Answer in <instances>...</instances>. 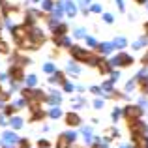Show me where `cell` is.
Returning a JSON list of instances; mask_svg holds the SVG:
<instances>
[{"label": "cell", "instance_id": "4", "mask_svg": "<svg viewBox=\"0 0 148 148\" xmlns=\"http://www.w3.org/2000/svg\"><path fill=\"white\" fill-rule=\"evenodd\" d=\"M28 36H30V40H32L38 47H40V45L45 41V34L41 32L40 28H30V34H28Z\"/></svg>", "mask_w": 148, "mask_h": 148}, {"label": "cell", "instance_id": "20", "mask_svg": "<svg viewBox=\"0 0 148 148\" xmlns=\"http://www.w3.org/2000/svg\"><path fill=\"white\" fill-rule=\"evenodd\" d=\"M41 8H43V11H51V10H54V4H53V0H43Z\"/></svg>", "mask_w": 148, "mask_h": 148}, {"label": "cell", "instance_id": "24", "mask_svg": "<svg viewBox=\"0 0 148 148\" xmlns=\"http://www.w3.org/2000/svg\"><path fill=\"white\" fill-rule=\"evenodd\" d=\"M36 83H38L36 75H28V79H26V84H28V86H34Z\"/></svg>", "mask_w": 148, "mask_h": 148}, {"label": "cell", "instance_id": "14", "mask_svg": "<svg viewBox=\"0 0 148 148\" xmlns=\"http://www.w3.org/2000/svg\"><path fill=\"white\" fill-rule=\"evenodd\" d=\"M105 135H107V141H111V139H118L120 137V133H118V130H114V127H111V130H107L105 131Z\"/></svg>", "mask_w": 148, "mask_h": 148}, {"label": "cell", "instance_id": "22", "mask_svg": "<svg viewBox=\"0 0 148 148\" xmlns=\"http://www.w3.org/2000/svg\"><path fill=\"white\" fill-rule=\"evenodd\" d=\"M11 124H13V127H15V130H19V127L23 126V120H21V118H17V116H15V118H11Z\"/></svg>", "mask_w": 148, "mask_h": 148}, {"label": "cell", "instance_id": "33", "mask_svg": "<svg viewBox=\"0 0 148 148\" xmlns=\"http://www.w3.org/2000/svg\"><path fill=\"white\" fill-rule=\"evenodd\" d=\"M90 10L94 11V13H99V11H101V6H99V4H94V6H92Z\"/></svg>", "mask_w": 148, "mask_h": 148}, {"label": "cell", "instance_id": "1", "mask_svg": "<svg viewBox=\"0 0 148 148\" xmlns=\"http://www.w3.org/2000/svg\"><path fill=\"white\" fill-rule=\"evenodd\" d=\"M109 64H111V68H114V66H131V64H133V58H131L127 53H120L118 56L111 58Z\"/></svg>", "mask_w": 148, "mask_h": 148}, {"label": "cell", "instance_id": "2", "mask_svg": "<svg viewBox=\"0 0 148 148\" xmlns=\"http://www.w3.org/2000/svg\"><path fill=\"white\" fill-rule=\"evenodd\" d=\"M71 56L75 58L77 62H88V58H90V53H88L86 49L79 47V45H71Z\"/></svg>", "mask_w": 148, "mask_h": 148}, {"label": "cell", "instance_id": "28", "mask_svg": "<svg viewBox=\"0 0 148 148\" xmlns=\"http://www.w3.org/2000/svg\"><path fill=\"white\" fill-rule=\"evenodd\" d=\"M120 114H122V111H120V109H114V111H112V120L116 122V120L120 118Z\"/></svg>", "mask_w": 148, "mask_h": 148}, {"label": "cell", "instance_id": "13", "mask_svg": "<svg viewBox=\"0 0 148 148\" xmlns=\"http://www.w3.org/2000/svg\"><path fill=\"white\" fill-rule=\"evenodd\" d=\"M51 83H62V84H64V83H66V77H64V73H60V71H54V75L51 77Z\"/></svg>", "mask_w": 148, "mask_h": 148}, {"label": "cell", "instance_id": "25", "mask_svg": "<svg viewBox=\"0 0 148 148\" xmlns=\"http://www.w3.org/2000/svg\"><path fill=\"white\" fill-rule=\"evenodd\" d=\"M43 71L45 73H54V64H45L43 66Z\"/></svg>", "mask_w": 148, "mask_h": 148}, {"label": "cell", "instance_id": "35", "mask_svg": "<svg viewBox=\"0 0 148 148\" xmlns=\"http://www.w3.org/2000/svg\"><path fill=\"white\" fill-rule=\"evenodd\" d=\"M86 43L90 45V47H96V40L94 38H86Z\"/></svg>", "mask_w": 148, "mask_h": 148}, {"label": "cell", "instance_id": "29", "mask_svg": "<svg viewBox=\"0 0 148 148\" xmlns=\"http://www.w3.org/2000/svg\"><path fill=\"white\" fill-rule=\"evenodd\" d=\"M103 21H105V23H112V21H114L112 13H105V15H103Z\"/></svg>", "mask_w": 148, "mask_h": 148}, {"label": "cell", "instance_id": "38", "mask_svg": "<svg viewBox=\"0 0 148 148\" xmlns=\"http://www.w3.org/2000/svg\"><path fill=\"white\" fill-rule=\"evenodd\" d=\"M15 109H17V107H8V109H6V114H13Z\"/></svg>", "mask_w": 148, "mask_h": 148}, {"label": "cell", "instance_id": "11", "mask_svg": "<svg viewBox=\"0 0 148 148\" xmlns=\"http://www.w3.org/2000/svg\"><path fill=\"white\" fill-rule=\"evenodd\" d=\"M98 69H99V73H111V64H109L107 60H103V58H101L99 60V64H98Z\"/></svg>", "mask_w": 148, "mask_h": 148}, {"label": "cell", "instance_id": "12", "mask_svg": "<svg viewBox=\"0 0 148 148\" xmlns=\"http://www.w3.org/2000/svg\"><path fill=\"white\" fill-rule=\"evenodd\" d=\"M69 143H71V141H69V137L64 133V135H60V137H58V141H56V148H68Z\"/></svg>", "mask_w": 148, "mask_h": 148}, {"label": "cell", "instance_id": "40", "mask_svg": "<svg viewBox=\"0 0 148 148\" xmlns=\"http://www.w3.org/2000/svg\"><path fill=\"white\" fill-rule=\"evenodd\" d=\"M145 30H146V36H148V23H145Z\"/></svg>", "mask_w": 148, "mask_h": 148}, {"label": "cell", "instance_id": "27", "mask_svg": "<svg viewBox=\"0 0 148 148\" xmlns=\"http://www.w3.org/2000/svg\"><path fill=\"white\" fill-rule=\"evenodd\" d=\"M19 148H30V143L26 141V139H21V141H19Z\"/></svg>", "mask_w": 148, "mask_h": 148}, {"label": "cell", "instance_id": "3", "mask_svg": "<svg viewBox=\"0 0 148 148\" xmlns=\"http://www.w3.org/2000/svg\"><path fill=\"white\" fill-rule=\"evenodd\" d=\"M124 116H126V120H139L143 114V109L137 107V105H127V107H124Z\"/></svg>", "mask_w": 148, "mask_h": 148}, {"label": "cell", "instance_id": "23", "mask_svg": "<svg viewBox=\"0 0 148 148\" xmlns=\"http://www.w3.org/2000/svg\"><path fill=\"white\" fill-rule=\"evenodd\" d=\"M135 86H137V81H127V84H126V92H131Z\"/></svg>", "mask_w": 148, "mask_h": 148}, {"label": "cell", "instance_id": "45", "mask_svg": "<svg viewBox=\"0 0 148 148\" xmlns=\"http://www.w3.org/2000/svg\"><path fill=\"white\" fill-rule=\"evenodd\" d=\"M34 2H40V0H34Z\"/></svg>", "mask_w": 148, "mask_h": 148}, {"label": "cell", "instance_id": "15", "mask_svg": "<svg viewBox=\"0 0 148 148\" xmlns=\"http://www.w3.org/2000/svg\"><path fill=\"white\" fill-rule=\"evenodd\" d=\"M66 32H68V26L66 25H58L54 28V36H66Z\"/></svg>", "mask_w": 148, "mask_h": 148}, {"label": "cell", "instance_id": "34", "mask_svg": "<svg viewBox=\"0 0 148 148\" xmlns=\"http://www.w3.org/2000/svg\"><path fill=\"white\" fill-rule=\"evenodd\" d=\"M116 4H118L120 11H124V10H126V4H124V0H116Z\"/></svg>", "mask_w": 148, "mask_h": 148}, {"label": "cell", "instance_id": "7", "mask_svg": "<svg viewBox=\"0 0 148 148\" xmlns=\"http://www.w3.org/2000/svg\"><path fill=\"white\" fill-rule=\"evenodd\" d=\"M54 43H56V47H69L71 45V41H69V38L66 36H53Z\"/></svg>", "mask_w": 148, "mask_h": 148}, {"label": "cell", "instance_id": "32", "mask_svg": "<svg viewBox=\"0 0 148 148\" xmlns=\"http://www.w3.org/2000/svg\"><path fill=\"white\" fill-rule=\"evenodd\" d=\"M38 146H40V148H49V141H45V139H43V141L38 143Z\"/></svg>", "mask_w": 148, "mask_h": 148}, {"label": "cell", "instance_id": "6", "mask_svg": "<svg viewBox=\"0 0 148 148\" xmlns=\"http://www.w3.org/2000/svg\"><path fill=\"white\" fill-rule=\"evenodd\" d=\"M66 124H68V126H79L81 116L77 114V112H68V114H66Z\"/></svg>", "mask_w": 148, "mask_h": 148}, {"label": "cell", "instance_id": "16", "mask_svg": "<svg viewBox=\"0 0 148 148\" xmlns=\"http://www.w3.org/2000/svg\"><path fill=\"white\" fill-rule=\"evenodd\" d=\"M47 101H49V103H60V101H62V96L58 94V92H53V94L47 98Z\"/></svg>", "mask_w": 148, "mask_h": 148}, {"label": "cell", "instance_id": "43", "mask_svg": "<svg viewBox=\"0 0 148 148\" xmlns=\"http://www.w3.org/2000/svg\"><path fill=\"white\" fill-rule=\"evenodd\" d=\"M145 148H148V143H146V146H145Z\"/></svg>", "mask_w": 148, "mask_h": 148}, {"label": "cell", "instance_id": "42", "mask_svg": "<svg viewBox=\"0 0 148 148\" xmlns=\"http://www.w3.org/2000/svg\"><path fill=\"white\" fill-rule=\"evenodd\" d=\"M0 26H2V19H0Z\"/></svg>", "mask_w": 148, "mask_h": 148}, {"label": "cell", "instance_id": "37", "mask_svg": "<svg viewBox=\"0 0 148 148\" xmlns=\"http://www.w3.org/2000/svg\"><path fill=\"white\" fill-rule=\"evenodd\" d=\"M94 107H96V109H101V107H103V101L96 99V101H94Z\"/></svg>", "mask_w": 148, "mask_h": 148}, {"label": "cell", "instance_id": "26", "mask_svg": "<svg viewBox=\"0 0 148 148\" xmlns=\"http://www.w3.org/2000/svg\"><path fill=\"white\" fill-rule=\"evenodd\" d=\"M84 32H86L84 28H77V30H75V36H77V38H86V34H84Z\"/></svg>", "mask_w": 148, "mask_h": 148}, {"label": "cell", "instance_id": "44", "mask_svg": "<svg viewBox=\"0 0 148 148\" xmlns=\"http://www.w3.org/2000/svg\"><path fill=\"white\" fill-rule=\"evenodd\" d=\"M0 94H2V88H0Z\"/></svg>", "mask_w": 148, "mask_h": 148}, {"label": "cell", "instance_id": "30", "mask_svg": "<svg viewBox=\"0 0 148 148\" xmlns=\"http://www.w3.org/2000/svg\"><path fill=\"white\" fill-rule=\"evenodd\" d=\"M64 90L66 92H73V90H75V86H73L71 83H64Z\"/></svg>", "mask_w": 148, "mask_h": 148}, {"label": "cell", "instance_id": "36", "mask_svg": "<svg viewBox=\"0 0 148 148\" xmlns=\"http://www.w3.org/2000/svg\"><path fill=\"white\" fill-rule=\"evenodd\" d=\"M111 75H112V77H111V81H112V83H114V81H118V77H120V73H118V71H112V73H111Z\"/></svg>", "mask_w": 148, "mask_h": 148}, {"label": "cell", "instance_id": "21", "mask_svg": "<svg viewBox=\"0 0 148 148\" xmlns=\"http://www.w3.org/2000/svg\"><path fill=\"white\" fill-rule=\"evenodd\" d=\"M49 114H51V118H58V116L62 114V111H60L58 107H53V109H51V112H49Z\"/></svg>", "mask_w": 148, "mask_h": 148}, {"label": "cell", "instance_id": "17", "mask_svg": "<svg viewBox=\"0 0 148 148\" xmlns=\"http://www.w3.org/2000/svg\"><path fill=\"white\" fill-rule=\"evenodd\" d=\"M148 43V40H146V36H143L141 38V40H137V41H135V43H133V49H143V47H145V45Z\"/></svg>", "mask_w": 148, "mask_h": 148}, {"label": "cell", "instance_id": "41", "mask_svg": "<svg viewBox=\"0 0 148 148\" xmlns=\"http://www.w3.org/2000/svg\"><path fill=\"white\" fill-rule=\"evenodd\" d=\"M146 10H148V0H146Z\"/></svg>", "mask_w": 148, "mask_h": 148}, {"label": "cell", "instance_id": "31", "mask_svg": "<svg viewBox=\"0 0 148 148\" xmlns=\"http://www.w3.org/2000/svg\"><path fill=\"white\" fill-rule=\"evenodd\" d=\"M139 107H141V109H148V99L141 98V101H139Z\"/></svg>", "mask_w": 148, "mask_h": 148}, {"label": "cell", "instance_id": "9", "mask_svg": "<svg viewBox=\"0 0 148 148\" xmlns=\"http://www.w3.org/2000/svg\"><path fill=\"white\" fill-rule=\"evenodd\" d=\"M112 49H114V43H109V41H105V43L98 45V51H99L101 54H109V53H112Z\"/></svg>", "mask_w": 148, "mask_h": 148}, {"label": "cell", "instance_id": "8", "mask_svg": "<svg viewBox=\"0 0 148 148\" xmlns=\"http://www.w3.org/2000/svg\"><path fill=\"white\" fill-rule=\"evenodd\" d=\"M17 141H19V139H17V135H15V133H11V131L4 133V137H2V143H4V145H8V146H10V145H15Z\"/></svg>", "mask_w": 148, "mask_h": 148}, {"label": "cell", "instance_id": "10", "mask_svg": "<svg viewBox=\"0 0 148 148\" xmlns=\"http://www.w3.org/2000/svg\"><path fill=\"white\" fill-rule=\"evenodd\" d=\"M64 8H66V13L69 15V17H73V15L77 13V6L71 2V0H68V2H64Z\"/></svg>", "mask_w": 148, "mask_h": 148}, {"label": "cell", "instance_id": "5", "mask_svg": "<svg viewBox=\"0 0 148 148\" xmlns=\"http://www.w3.org/2000/svg\"><path fill=\"white\" fill-rule=\"evenodd\" d=\"M10 75L13 77L15 83H17V81H21L23 77H25V73H23V66H11V68H10Z\"/></svg>", "mask_w": 148, "mask_h": 148}, {"label": "cell", "instance_id": "39", "mask_svg": "<svg viewBox=\"0 0 148 148\" xmlns=\"http://www.w3.org/2000/svg\"><path fill=\"white\" fill-rule=\"evenodd\" d=\"M133 2H137V4H146V0H133Z\"/></svg>", "mask_w": 148, "mask_h": 148}, {"label": "cell", "instance_id": "18", "mask_svg": "<svg viewBox=\"0 0 148 148\" xmlns=\"http://www.w3.org/2000/svg\"><path fill=\"white\" fill-rule=\"evenodd\" d=\"M112 43H114V47H118V49H124L127 45V41H126V38H116L114 41H112Z\"/></svg>", "mask_w": 148, "mask_h": 148}, {"label": "cell", "instance_id": "46", "mask_svg": "<svg viewBox=\"0 0 148 148\" xmlns=\"http://www.w3.org/2000/svg\"><path fill=\"white\" fill-rule=\"evenodd\" d=\"M146 133H148V127H146Z\"/></svg>", "mask_w": 148, "mask_h": 148}, {"label": "cell", "instance_id": "19", "mask_svg": "<svg viewBox=\"0 0 148 148\" xmlns=\"http://www.w3.org/2000/svg\"><path fill=\"white\" fill-rule=\"evenodd\" d=\"M68 71H69V73H75V75H77V73L81 71V68L75 64V62H69V64H68Z\"/></svg>", "mask_w": 148, "mask_h": 148}]
</instances>
